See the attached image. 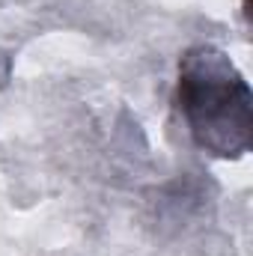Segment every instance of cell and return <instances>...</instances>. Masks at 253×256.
Segmentation results:
<instances>
[{"label":"cell","instance_id":"cell-1","mask_svg":"<svg viewBox=\"0 0 253 256\" xmlns=\"http://www.w3.org/2000/svg\"><path fill=\"white\" fill-rule=\"evenodd\" d=\"M176 108L190 140L224 161H238L253 143L250 84L218 45H190L176 66Z\"/></svg>","mask_w":253,"mask_h":256}]
</instances>
